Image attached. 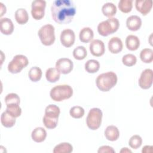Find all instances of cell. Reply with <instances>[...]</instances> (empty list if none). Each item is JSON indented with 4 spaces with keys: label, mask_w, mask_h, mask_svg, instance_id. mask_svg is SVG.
Segmentation results:
<instances>
[{
    "label": "cell",
    "mask_w": 153,
    "mask_h": 153,
    "mask_svg": "<svg viewBox=\"0 0 153 153\" xmlns=\"http://www.w3.org/2000/svg\"><path fill=\"white\" fill-rule=\"evenodd\" d=\"M51 13L55 22L68 24L72 22L76 14V7L70 0H56L51 6Z\"/></svg>",
    "instance_id": "obj_1"
},
{
    "label": "cell",
    "mask_w": 153,
    "mask_h": 153,
    "mask_svg": "<svg viewBox=\"0 0 153 153\" xmlns=\"http://www.w3.org/2000/svg\"><path fill=\"white\" fill-rule=\"evenodd\" d=\"M117 79V74L112 71H109L99 75L96 78V83L100 91H108L116 85Z\"/></svg>",
    "instance_id": "obj_2"
},
{
    "label": "cell",
    "mask_w": 153,
    "mask_h": 153,
    "mask_svg": "<svg viewBox=\"0 0 153 153\" xmlns=\"http://www.w3.org/2000/svg\"><path fill=\"white\" fill-rule=\"evenodd\" d=\"M60 113V108L57 105L53 104L48 105L45 108V114L42 120L45 127L48 129L56 127Z\"/></svg>",
    "instance_id": "obj_3"
},
{
    "label": "cell",
    "mask_w": 153,
    "mask_h": 153,
    "mask_svg": "<svg viewBox=\"0 0 153 153\" xmlns=\"http://www.w3.org/2000/svg\"><path fill=\"white\" fill-rule=\"evenodd\" d=\"M73 94V89L67 84L58 85L53 87L50 92V96L53 100L61 102L70 98Z\"/></svg>",
    "instance_id": "obj_4"
},
{
    "label": "cell",
    "mask_w": 153,
    "mask_h": 153,
    "mask_svg": "<svg viewBox=\"0 0 153 153\" xmlns=\"http://www.w3.org/2000/svg\"><path fill=\"white\" fill-rule=\"evenodd\" d=\"M120 23L117 18L109 17L99 23L97 32L100 35L106 36L115 32L118 29Z\"/></svg>",
    "instance_id": "obj_5"
},
{
    "label": "cell",
    "mask_w": 153,
    "mask_h": 153,
    "mask_svg": "<svg viewBox=\"0 0 153 153\" xmlns=\"http://www.w3.org/2000/svg\"><path fill=\"white\" fill-rule=\"evenodd\" d=\"M38 33L42 44L44 45H51L55 41L54 27L51 24H46L42 26L39 29Z\"/></svg>",
    "instance_id": "obj_6"
},
{
    "label": "cell",
    "mask_w": 153,
    "mask_h": 153,
    "mask_svg": "<svg viewBox=\"0 0 153 153\" xmlns=\"http://www.w3.org/2000/svg\"><path fill=\"white\" fill-rule=\"evenodd\" d=\"M103 114L100 109L98 108H91L86 118V124L87 127L93 130L99 128L102 123Z\"/></svg>",
    "instance_id": "obj_7"
},
{
    "label": "cell",
    "mask_w": 153,
    "mask_h": 153,
    "mask_svg": "<svg viewBox=\"0 0 153 153\" xmlns=\"http://www.w3.org/2000/svg\"><path fill=\"white\" fill-rule=\"evenodd\" d=\"M29 63L27 58L22 54L16 55L8 65V70L12 74L19 73Z\"/></svg>",
    "instance_id": "obj_8"
},
{
    "label": "cell",
    "mask_w": 153,
    "mask_h": 153,
    "mask_svg": "<svg viewBox=\"0 0 153 153\" xmlns=\"http://www.w3.org/2000/svg\"><path fill=\"white\" fill-rule=\"evenodd\" d=\"M46 2L43 0H35L32 2L31 14L35 20H41L45 14Z\"/></svg>",
    "instance_id": "obj_9"
},
{
    "label": "cell",
    "mask_w": 153,
    "mask_h": 153,
    "mask_svg": "<svg viewBox=\"0 0 153 153\" xmlns=\"http://www.w3.org/2000/svg\"><path fill=\"white\" fill-rule=\"evenodd\" d=\"M152 84V70L146 69L143 71L139 79V85L143 89L149 88Z\"/></svg>",
    "instance_id": "obj_10"
},
{
    "label": "cell",
    "mask_w": 153,
    "mask_h": 153,
    "mask_svg": "<svg viewBox=\"0 0 153 153\" xmlns=\"http://www.w3.org/2000/svg\"><path fill=\"white\" fill-rule=\"evenodd\" d=\"M72 61L68 58H60L56 63V68L60 74H68L73 69Z\"/></svg>",
    "instance_id": "obj_11"
},
{
    "label": "cell",
    "mask_w": 153,
    "mask_h": 153,
    "mask_svg": "<svg viewBox=\"0 0 153 153\" xmlns=\"http://www.w3.org/2000/svg\"><path fill=\"white\" fill-rule=\"evenodd\" d=\"M60 39L62 44L64 47H70L74 44L75 39V33L71 29H65L62 31Z\"/></svg>",
    "instance_id": "obj_12"
},
{
    "label": "cell",
    "mask_w": 153,
    "mask_h": 153,
    "mask_svg": "<svg viewBox=\"0 0 153 153\" xmlns=\"http://www.w3.org/2000/svg\"><path fill=\"white\" fill-rule=\"evenodd\" d=\"M90 51L92 55L96 57L102 56L105 51V44L100 39H94L91 41L89 46Z\"/></svg>",
    "instance_id": "obj_13"
},
{
    "label": "cell",
    "mask_w": 153,
    "mask_h": 153,
    "mask_svg": "<svg viewBox=\"0 0 153 153\" xmlns=\"http://www.w3.org/2000/svg\"><path fill=\"white\" fill-rule=\"evenodd\" d=\"M135 7L139 12L145 16L150 12L152 7V1L151 0H136Z\"/></svg>",
    "instance_id": "obj_14"
},
{
    "label": "cell",
    "mask_w": 153,
    "mask_h": 153,
    "mask_svg": "<svg viewBox=\"0 0 153 153\" xmlns=\"http://www.w3.org/2000/svg\"><path fill=\"white\" fill-rule=\"evenodd\" d=\"M14 24L11 19L7 17L1 18L0 20V30L4 35H11L14 30Z\"/></svg>",
    "instance_id": "obj_15"
},
{
    "label": "cell",
    "mask_w": 153,
    "mask_h": 153,
    "mask_svg": "<svg viewBox=\"0 0 153 153\" xmlns=\"http://www.w3.org/2000/svg\"><path fill=\"white\" fill-rule=\"evenodd\" d=\"M108 46L110 52L113 54L120 53L123 48V44L121 39L117 36L112 37L109 40Z\"/></svg>",
    "instance_id": "obj_16"
},
{
    "label": "cell",
    "mask_w": 153,
    "mask_h": 153,
    "mask_svg": "<svg viewBox=\"0 0 153 153\" xmlns=\"http://www.w3.org/2000/svg\"><path fill=\"white\" fill-rule=\"evenodd\" d=\"M126 26L131 31L138 30L142 26V20L136 15L130 16L126 20Z\"/></svg>",
    "instance_id": "obj_17"
},
{
    "label": "cell",
    "mask_w": 153,
    "mask_h": 153,
    "mask_svg": "<svg viewBox=\"0 0 153 153\" xmlns=\"http://www.w3.org/2000/svg\"><path fill=\"white\" fill-rule=\"evenodd\" d=\"M31 137L32 140L35 142H42L44 141L47 137V131L43 127H36L32 131Z\"/></svg>",
    "instance_id": "obj_18"
},
{
    "label": "cell",
    "mask_w": 153,
    "mask_h": 153,
    "mask_svg": "<svg viewBox=\"0 0 153 153\" xmlns=\"http://www.w3.org/2000/svg\"><path fill=\"white\" fill-rule=\"evenodd\" d=\"M105 136L107 140L110 141H115L120 136L119 130L115 126H108L105 130Z\"/></svg>",
    "instance_id": "obj_19"
},
{
    "label": "cell",
    "mask_w": 153,
    "mask_h": 153,
    "mask_svg": "<svg viewBox=\"0 0 153 153\" xmlns=\"http://www.w3.org/2000/svg\"><path fill=\"white\" fill-rule=\"evenodd\" d=\"M126 45L129 50H136L140 45V40L137 36L129 35L126 39Z\"/></svg>",
    "instance_id": "obj_20"
},
{
    "label": "cell",
    "mask_w": 153,
    "mask_h": 153,
    "mask_svg": "<svg viewBox=\"0 0 153 153\" xmlns=\"http://www.w3.org/2000/svg\"><path fill=\"white\" fill-rule=\"evenodd\" d=\"M1 122L2 125L5 127L10 128L14 126L16 123V118L5 111L3 112L1 115Z\"/></svg>",
    "instance_id": "obj_21"
},
{
    "label": "cell",
    "mask_w": 153,
    "mask_h": 153,
    "mask_svg": "<svg viewBox=\"0 0 153 153\" xmlns=\"http://www.w3.org/2000/svg\"><path fill=\"white\" fill-rule=\"evenodd\" d=\"M94 33L93 30L89 27H85L81 29L79 33V40L84 42L87 43L93 39Z\"/></svg>",
    "instance_id": "obj_22"
},
{
    "label": "cell",
    "mask_w": 153,
    "mask_h": 153,
    "mask_svg": "<svg viewBox=\"0 0 153 153\" xmlns=\"http://www.w3.org/2000/svg\"><path fill=\"white\" fill-rule=\"evenodd\" d=\"M15 19L20 25L26 23L29 19V16L27 11L25 8H19L15 12Z\"/></svg>",
    "instance_id": "obj_23"
},
{
    "label": "cell",
    "mask_w": 153,
    "mask_h": 153,
    "mask_svg": "<svg viewBox=\"0 0 153 153\" xmlns=\"http://www.w3.org/2000/svg\"><path fill=\"white\" fill-rule=\"evenodd\" d=\"M60 77V73L56 68H50L45 72V78L50 82H56Z\"/></svg>",
    "instance_id": "obj_24"
},
{
    "label": "cell",
    "mask_w": 153,
    "mask_h": 153,
    "mask_svg": "<svg viewBox=\"0 0 153 153\" xmlns=\"http://www.w3.org/2000/svg\"><path fill=\"white\" fill-rule=\"evenodd\" d=\"M102 11L104 16L109 18L116 14L117 7L112 2H106L103 5Z\"/></svg>",
    "instance_id": "obj_25"
},
{
    "label": "cell",
    "mask_w": 153,
    "mask_h": 153,
    "mask_svg": "<svg viewBox=\"0 0 153 153\" xmlns=\"http://www.w3.org/2000/svg\"><path fill=\"white\" fill-rule=\"evenodd\" d=\"M73 151V146L68 142H63L57 145L53 149L54 153H70Z\"/></svg>",
    "instance_id": "obj_26"
},
{
    "label": "cell",
    "mask_w": 153,
    "mask_h": 153,
    "mask_svg": "<svg viewBox=\"0 0 153 153\" xmlns=\"http://www.w3.org/2000/svg\"><path fill=\"white\" fill-rule=\"evenodd\" d=\"M42 75V70L38 66L32 67L28 72L29 79L33 82H37L41 78Z\"/></svg>",
    "instance_id": "obj_27"
},
{
    "label": "cell",
    "mask_w": 153,
    "mask_h": 153,
    "mask_svg": "<svg viewBox=\"0 0 153 153\" xmlns=\"http://www.w3.org/2000/svg\"><path fill=\"white\" fill-rule=\"evenodd\" d=\"M84 67L87 72L93 74L99 71L100 68V63L96 60L90 59L86 62Z\"/></svg>",
    "instance_id": "obj_28"
},
{
    "label": "cell",
    "mask_w": 153,
    "mask_h": 153,
    "mask_svg": "<svg viewBox=\"0 0 153 153\" xmlns=\"http://www.w3.org/2000/svg\"><path fill=\"white\" fill-rule=\"evenodd\" d=\"M140 58L145 63H151L153 60V50L148 48L142 50L140 53Z\"/></svg>",
    "instance_id": "obj_29"
},
{
    "label": "cell",
    "mask_w": 153,
    "mask_h": 153,
    "mask_svg": "<svg viewBox=\"0 0 153 153\" xmlns=\"http://www.w3.org/2000/svg\"><path fill=\"white\" fill-rule=\"evenodd\" d=\"M73 56L76 60H83L84 59L87 55V51L86 48L84 46H78L74 48L73 51Z\"/></svg>",
    "instance_id": "obj_30"
},
{
    "label": "cell",
    "mask_w": 153,
    "mask_h": 153,
    "mask_svg": "<svg viewBox=\"0 0 153 153\" xmlns=\"http://www.w3.org/2000/svg\"><path fill=\"white\" fill-rule=\"evenodd\" d=\"M6 111L13 117L17 118L22 114V109L19 104H11L6 105Z\"/></svg>",
    "instance_id": "obj_31"
},
{
    "label": "cell",
    "mask_w": 153,
    "mask_h": 153,
    "mask_svg": "<svg viewBox=\"0 0 153 153\" xmlns=\"http://www.w3.org/2000/svg\"><path fill=\"white\" fill-rule=\"evenodd\" d=\"M132 0H120L118 2V8L121 11L124 13H128L131 11L133 7Z\"/></svg>",
    "instance_id": "obj_32"
},
{
    "label": "cell",
    "mask_w": 153,
    "mask_h": 153,
    "mask_svg": "<svg viewBox=\"0 0 153 153\" xmlns=\"http://www.w3.org/2000/svg\"><path fill=\"white\" fill-rule=\"evenodd\" d=\"M84 109L80 106H74L70 109V115L74 118H80L84 115Z\"/></svg>",
    "instance_id": "obj_33"
},
{
    "label": "cell",
    "mask_w": 153,
    "mask_h": 153,
    "mask_svg": "<svg viewBox=\"0 0 153 153\" xmlns=\"http://www.w3.org/2000/svg\"><path fill=\"white\" fill-rule=\"evenodd\" d=\"M142 143V137L137 134H135L132 136L128 141L129 146L134 149H137L139 148Z\"/></svg>",
    "instance_id": "obj_34"
},
{
    "label": "cell",
    "mask_w": 153,
    "mask_h": 153,
    "mask_svg": "<svg viewBox=\"0 0 153 153\" xmlns=\"http://www.w3.org/2000/svg\"><path fill=\"white\" fill-rule=\"evenodd\" d=\"M137 58L133 54H127L122 58L123 63L127 66H132L136 63Z\"/></svg>",
    "instance_id": "obj_35"
},
{
    "label": "cell",
    "mask_w": 153,
    "mask_h": 153,
    "mask_svg": "<svg viewBox=\"0 0 153 153\" xmlns=\"http://www.w3.org/2000/svg\"><path fill=\"white\" fill-rule=\"evenodd\" d=\"M5 102L6 105L11 104H20V99L18 94L14 93H11L5 97Z\"/></svg>",
    "instance_id": "obj_36"
},
{
    "label": "cell",
    "mask_w": 153,
    "mask_h": 153,
    "mask_svg": "<svg viewBox=\"0 0 153 153\" xmlns=\"http://www.w3.org/2000/svg\"><path fill=\"white\" fill-rule=\"evenodd\" d=\"M98 153H114L115 151L113 149L112 147L108 145H103L99 147L98 151Z\"/></svg>",
    "instance_id": "obj_37"
},
{
    "label": "cell",
    "mask_w": 153,
    "mask_h": 153,
    "mask_svg": "<svg viewBox=\"0 0 153 153\" xmlns=\"http://www.w3.org/2000/svg\"><path fill=\"white\" fill-rule=\"evenodd\" d=\"M152 146L150 145H145L143 147L142 149V153H151L152 152Z\"/></svg>",
    "instance_id": "obj_38"
},
{
    "label": "cell",
    "mask_w": 153,
    "mask_h": 153,
    "mask_svg": "<svg viewBox=\"0 0 153 153\" xmlns=\"http://www.w3.org/2000/svg\"><path fill=\"white\" fill-rule=\"evenodd\" d=\"M1 5V17H2L4 13H6V7L2 3L0 2Z\"/></svg>",
    "instance_id": "obj_39"
},
{
    "label": "cell",
    "mask_w": 153,
    "mask_h": 153,
    "mask_svg": "<svg viewBox=\"0 0 153 153\" xmlns=\"http://www.w3.org/2000/svg\"><path fill=\"white\" fill-rule=\"evenodd\" d=\"M120 152L121 153H131V151L130 149H129L128 148H123L121 150H120Z\"/></svg>",
    "instance_id": "obj_40"
}]
</instances>
